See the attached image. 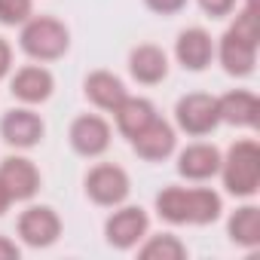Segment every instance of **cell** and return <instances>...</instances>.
Returning <instances> with one entry per match:
<instances>
[{
  "label": "cell",
  "mask_w": 260,
  "mask_h": 260,
  "mask_svg": "<svg viewBox=\"0 0 260 260\" xmlns=\"http://www.w3.org/2000/svg\"><path fill=\"white\" fill-rule=\"evenodd\" d=\"M220 211L223 202L211 187H166L156 196V214L175 226H208Z\"/></svg>",
  "instance_id": "6da1fadb"
},
{
  "label": "cell",
  "mask_w": 260,
  "mask_h": 260,
  "mask_svg": "<svg viewBox=\"0 0 260 260\" xmlns=\"http://www.w3.org/2000/svg\"><path fill=\"white\" fill-rule=\"evenodd\" d=\"M257 46H260L257 13L242 10L236 16V22L223 31L220 43L214 46V55L230 77H251L254 64H257Z\"/></svg>",
  "instance_id": "7a4b0ae2"
},
{
  "label": "cell",
  "mask_w": 260,
  "mask_h": 260,
  "mask_svg": "<svg viewBox=\"0 0 260 260\" xmlns=\"http://www.w3.org/2000/svg\"><path fill=\"white\" fill-rule=\"evenodd\" d=\"M220 181L230 196L248 199L260 190V144L254 138L236 141L226 156H220Z\"/></svg>",
  "instance_id": "3957f363"
},
{
  "label": "cell",
  "mask_w": 260,
  "mask_h": 260,
  "mask_svg": "<svg viewBox=\"0 0 260 260\" xmlns=\"http://www.w3.org/2000/svg\"><path fill=\"white\" fill-rule=\"evenodd\" d=\"M19 46L34 61H58L71 49V31L52 16H31L22 25Z\"/></svg>",
  "instance_id": "277c9868"
},
{
  "label": "cell",
  "mask_w": 260,
  "mask_h": 260,
  "mask_svg": "<svg viewBox=\"0 0 260 260\" xmlns=\"http://www.w3.org/2000/svg\"><path fill=\"white\" fill-rule=\"evenodd\" d=\"M175 122L181 132L202 138L211 135L220 125V113H217V98L208 92H190L175 104Z\"/></svg>",
  "instance_id": "5b68a950"
},
{
  "label": "cell",
  "mask_w": 260,
  "mask_h": 260,
  "mask_svg": "<svg viewBox=\"0 0 260 260\" xmlns=\"http://www.w3.org/2000/svg\"><path fill=\"white\" fill-rule=\"evenodd\" d=\"M132 193V181H128V172L122 166L113 162H101L95 169H89L86 175V196L101 205V208H116L128 199Z\"/></svg>",
  "instance_id": "8992f818"
},
{
  "label": "cell",
  "mask_w": 260,
  "mask_h": 260,
  "mask_svg": "<svg viewBox=\"0 0 260 260\" xmlns=\"http://www.w3.org/2000/svg\"><path fill=\"white\" fill-rule=\"evenodd\" d=\"M150 230V217L141 205H116L104 223V239L116 251H132Z\"/></svg>",
  "instance_id": "52a82bcc"
},
{
  "label": "cell",
  "mask_w": 260,
  "mask_h": 260,
  "mask_svg": "<svg viewBox=\"0 0 260 260\" xmlns=\"http://www.w3.org/2000/svg\"><path fill=\"white\" fill-rule=\"evenodd\" d=\"M43 135H46V125H43L40 113H34L28 104L4 113V119H0V138H4L10 147H16V150L37 147L43 141Z\"/></svg>",
  "instance_id": "ba28073f"
},
{
  "label": "cell",
  "mask_w": 260,
  "mask_h": 260,
  "mask_svg": "<svg viewBox=\"0 0 260 260\" xmlns=\"http://www.w3.org/2000/svg\"><path fill=\"white\" fill-rule=\"evenodd\" d=\"M61 236V217L49 205H31L19 217V239L28 248H49Z\"/></svg>",
  "instance_id": "9c48e42d"
},
{
  "label": "cell",
  "mask_w": 260,
  "mask_h": 260,
  "mask_svg": "<svg viewBox=\"0 0 260 260\" xmlns=\"http://www.w3.org/2000/svg\"><path fill=\"white\" fill-rule=\"evenodd\" d=\"M68 138H71L74 153H80L86 159H95L110 147V122L98 113H83L71 122Z\"/></svg>",
  "instance_id": "30bf717a"
},
{
  "label": "cell",
  "mask_w": 260,
  "mask_h": 260,
  "mask_svg": "<svg viewBox=\"0 0 260 260\" xmlns=\"http://www.w3.org/2000/svg\"><path fill=\"white\" fill-rule=\"evenodd\" d=\"M0 184L7 187L13 202H28L40 190V172L28 156H7L0 162Z\"/></svg>",
  "instance_id": "8fae6325"
},
{
  "label": "cell",
  "mask_w": 260,
  "mask_h": 260,
  "mask_svg": "<svg viewBox=\"0 0 260 260\" xmlns=\"http://www.w3.org/2000/svg\"><path fill=\"white\" fill-rule=\"evenodd\" d=\"M52 89H55V77H52V71L43 68V64H25V68H19V71L13 74V80H10L13 98L22 101V104H28V107L49 101Z\"/></svg>",
  "instance_id": "7c38bea8"
},
{
  "label": "cell",
  "mask_w": 260,
  "mask_h": 260,
  "mask_svg": "<svg viewBox=\"0 0 260 260\" xmlns=\"http://www.w3.org/2000/svg\"><path fill=\"white\" fill-rule=\"evenodd\" d=\"M178 147V135H175V128L166 122V119H153L147 122L141 132L132 138V150L144 159V162H162L175 153Z\"/></svg>",
  "instance_id": "4fadbf2b"
},
{
  "label": "cell",
  "mask_w": 260,
  "mask_h": 260,
  "mask_svg": "<svg viewBox=\"0 0 260 260\" xmlns=\"http://www.w3.org/2000/svg\"><path fill=\"white\" fill-rule=\"evenodd\" d=\"M175 58L184 71H205L214 58V40L205 28H187L175 40Z\"/></svg>",
  "instance_id": "5bb4252c"
},
{
  "label": "cell",
  "mask_w": 260,
  "mask_h": 260,
  "mask_svg": "<svg viewBox=\"0 0 260 260\" xmlns=\"http://www.w3.org/2000/svg\"><path fill=\"white\" fill-rule=\"evenodd\" d=\"M128 74L132 80H138L141 86H156L169 77V55L162 46L153 43H141L128 52Z\"/></svg>",
  "instance_id": "9a60e30c"
},
{
  "label": "cell",
  "mask_w": 260,
  "mask_h": 260,
  "mask_svg": "<svg viewBox=\"0 0 260 260\" xmlns=\"http://www.w3.org/2000/svg\"><path fill=\"white\" fill-rule=\"evenodd\" d=\"M217 113H220V122L226 125L254 128L260 122V98L248 89H233L217 98Z\"/></svg>",
  "instance_id": "2e32d148"
},
{
  "label": "cell",
  "mask_w": 260,
  "mask_h": 260,
  "mask_svg": "<svg viewBox=\"0 0 260 260\" xmlns=\"http://www.w3.org/2000/svg\"><path fill=\"white\" fill-rule=\"evenodd\" d=\"M220 150L214 144H190L178 153V175L187 178V181H208L220 172Z\"/></svg>",
  "instance_id": "e0dca14e"
},
{
  "label": "cell",
  "mask_w": 260,
  "mask_h": 260,
  "mask_svg": "<svg viewBox=\"0 0 260 260\" xmlns=\"http://www.w3.org/2000/svg\"><path fill=\"white\" fill-rule=\"evenodd\" d=\"M113 119H116L119 135L132 141V138L141 132L147 122H153V119H156V107H153V101H147V98L125 95V98L113 107Z\"/></svg>",
  "instance_id": "ac0fdd59"
},
{
  "label": "cell",
  "mask_w": 260,
  "mask_h": 260,
  "mask_svg": "<svg viewBox=\"0 0 260 260\" xmlns=\"http://www.w3.org/2000/svg\"><path fill=\"white\" fill-rule=\"evenodd\" d=\"M83 92H86V98H89L98 110H110V113H113V107L128 95L125 86H122V80H119L116 74H110V71H92V74L86 77V83H83Z\"/></svg>",
  "instance_id": "d6986e66"
},
{
  "label": "cell",
  "mask_w": 260,
  "mask_h": 260,
  "mask_svg": "<svg viewBox=\"0 0 260 260\" xmlns=\"http://www.w3.org/2000/svg\"><path fill=\"white\" fill-rule=\"evenodd\" d=\"M226 233L233 239V245L239 248H257L260 245V208L257 205H242L233 211Z\"/></svg>",
  "instance_id": "ffe728a7"
},
{
  "label": "cell",
  "mask_w": 260,
  "mask_h": 260,
  "mask_svg": "<svg viewBox=\"0 0 260 260\" xmlns=\"http://www.w3.org/2000/svg\"><path fill=\"white\" fill-rule=\"evenodd\" d=\"M138 257L144 260H184L187 257V245L172 236V233H156V236H144L138 245Z\"/></svg>",
  "instance_id": "44dd1931"
},
{
  "label": "cell",
  "mask_w": 260,
  "mask_h": 260,
  "mask_svg": "<svg viewBox=\"0 0 260 260\" xmlns=\"http://www.w3.org/2000/svg\"><path fill=\"white\" fill-rule=\"evenodd\" d=\"M34 16V0H0V25L22 28Z\"/></svg>",
  "instance_id": "7402d4cb"
},
{
  "label": "cell",
  "mask_w": 260,
  "mask_h": 260,
  "mask_svg": "<svg viewBox=\"0 0 260 260\" xmlns=\"http://www.w3.org/2000/svg\"><path fill=\"white\" fill-rule=\"evenodd\" d=\"M196 4H199L202 13L211 16V19H226V16L236 10V0H196Z\"/></svg>",
  "instance_id": "603a6c76"
},
{
  "label": "cell",
  "mask_w": 260,
  "mask_h": 260,
  "mask_svg": "<svg viewBox=\"0 0 260 260\" xmlns=\"http://www.w3.org/2000/svg\"><path fill=\"white\" fill-rule=\"evenodd\" d=\"M144 4H147V10H153L159 16H175L187 7V0H144Z\"/></svg>",
  "instance_id": "cb8c5ba5"
},
{
  "label": "cell",
  "mask_w": 260,
  "mask_h": 260,
  "mask_svg": "<svg viewBox=\"0 0 260 260\" xmlns=\"http://www.w3.org/2000/svg\"><path fill=\"white\" fill-rule=\"evenodd\" d=\"M22 248L10 239V236H0V260H19Z\"/></svg>",
  "instance_id": "d4e9b609"
},
{
  "label": "cell",
  "mask_w": 260,
  "mask_h": 260,
  "mask_svg": "<svg viewBox=\"0 0 260 260\" xmlns=\"http://www.w3.org/2000/svg\"><path fill=\"white\" fill-rule=\"evenodd\" d=\"M10 71H13V46L0 37V80H4Z\"/></svg>",
  "instance_id": "484cf974"
},
{
  "label": "cell",
  "mask_w": 260,
  "mask_h": 260,
  "mask_svg": "<svg viewBox=\"0 0 260 260\" xmlns=\"http://www.w3.org/2000/svg\"><path fill=\"white\" fill-rule=\"evenodd\" d=\"M13 205V199H10V193H7V187L0 184V214H7V208Z\"/></svg>",
  "instance_id": "4316f807"
}]
</instances>
